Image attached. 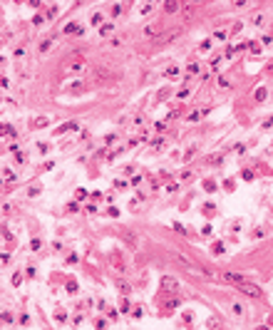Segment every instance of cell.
I'll list each match as a JSON object with an SVG mask.
<instances>
[{"mask_svg":"<svg viewBox=\"0 0 273 330\" xmlns=\"http://www.w3.org/2000/svg\"><path fill=\"white\" fill-rule=\"evenodd\" d=\"M239 290H241V293H246V296H251V298H263L261 285L251 283V278H248V281H243V283H239Z\"/></svg>","mask_w":273,"mask_h":330,"instance_id":"cell-1","label":"cell"},{"mask_svg":"<svg viewBox=\"0 0 273 330\" xmlns=\"http://www.w3.org/2000/svg\"><path fill=\"white\" fill-rule=\"evenodd\" d=\"M161 288H164V290H174V288H176V278L164 276V278H161Z\"/></svg>","mask_w":273,"mask_h":330,"instance_id":"cell-2","label":"cell"},{"mask_svg":"<svg viewBox=\"0 0 273 330\" xmlns=\"http://www.w3.org/2000/svg\"><path fill=\"white\" fill-rule=\"evenodd\" d=\"M112 32H114V23H107V25H102V30H99L102 38H107V35H112Z\"/></svg>","mask_w":273,"mask_h":330,"instance_id":"cell-3","label":"cell"},{"mask_svg":"<svg viewBox=\"0 0 273 330\" xmlns=\"http://www.w3.org/2000/svg\"><path fill=\"white\" fill-rule=\"evenodd\" d=\"M30 127H35V129H42V127H47V119H45V117H38L35 122H30Z\"/></svg>","mask_w":273,"mask_h":330,"instance_id":"cell-4","label":"cell"},{"mask_svg":"<svg viewBox=\"0 0 273 330\" xmlns=\"http://www.w3.org/2000/svg\"><path fill=\"white\" fill-rule=\"evenodd\" d=\"M164 10H167V13H174V10H179V0H167Z\"/></svg>","mask_w":273,"mask_h":330,"instance_id":"cell-5","label":"cell"},{"mask_svg":"<svg viewBox=\"0 0 273 330\" xmlns=\"http://www.w3.org/2000/svg\"><path fill=\"white\" fill-rule=\"evenodd\" d=\"M117 288H119L122 293H129V290H132V285L127 283V281H117Z\"/></svg>","mask_w":273,"mask_h":330,"instance_id":"cell-6","label":"cell"},{"mask_svg":"<svg viewBox=\"0 0 273 330\" xmlns=\"http://www.w3.org/2000/svg\"><path fill=\"white\" fill-rule=\"evenodd\" d=\"M164 75H167V77H176V75H179V70L171 65V67H167V70H164Z\"/></svg>","mask_w":273,"mask_h":330,"instance_id":"cell-7","label":"cell"},{"mask_svg":"<svg viewBox=\"0 0 273 330\" xmlns=\"http://www.w3.org/2000/svg\"><path fill=\"white\" fill-rule=\"evenodd\" d=\"M50 45H52V40H42V42H40V52H47Z\"/></svg>","mask_w":273,"mask_h":330,"instance_id":"cell-8","label":"cell"},{"mask_svg":"<svg viewBox=\"0 0 273 330\" xmlns=\"http://www.w3.org/2000/svg\"><path fill=\"white\" fill-rule=\"evenodd\" d=\"M241 176H243L246 181H253V171H251V169H243V171H241Z\"/></svg>","mask_w":273,"mask_h":330,"instance_id":"cell-9","label":"cell"},{"mask_svg":"<svg viewBox=\"0 0 273 330\" xmlns=\"http://www.w3.org/2000/svg\"><path fill=\"white\" fill-rule=\"evenodd\" d=\"M256 99H258V102H263V99H266V89H263V87H261V89H256Z\"/></svg>","mask_w":273,"mask_h":330,"instance_id":"cell-10","label":"cell"},{"mask_svg":"<svg viewBox=\"0 0 273 330\" xmlns=\"http://www.w3.org/2000/svg\"><path fill=\"white\" fill-rule=\"evenodd\" d=\"M204 189L206 191H216V184H214V181H204Z\"/></svg>","mask_w":273,"mask_h":330,"instance_id":"cell-11","label":"cell"},{"mask_svg":"<svg viewBox=\"0 0 273 330\" xmlns=\"http://www.w3.org/2000/svg\"><path fill=\"white\" fill-rule=\"evenodd\" d=\"M3 176H5V181H15V174H10V169H5Z\"/></svg>","mask_w":273,"mask_h":330,"instance_id":"cell-12","label":"cell"},{"mask_svg":"<svg viewBox=\"0 0 273 330\" xmlns=\"http://www.w3.org/2000/svg\"><path fill=\"white\" fill-rule=\"evenodd\" d=\"M253 25L261 27V25H263V15H256V17H253Z\"/></svg>","mask_w":273,"mask_h":330,"instance_id":"cell-13","label":"cell"},{"mask_svg":"<svg viewBox=\"0 0 273 330\" xmlns=\"http://www.w3.org/2000/svg\"><path fill=\"white\" fill-rule=\"evenodd\" d=\"M23 283V276H20V273H15V276H13V285H20Z\"/></svg>","mask_w":273,"mask_h":330,"instance_id":"cell-14","label":"cell"},{"mask_svg":"<svg viewBox=\"0 0 273 330\" xmlns=\"http://www.w3.org/2000/svg\"><path fill=\"white\" fill-rule=\"evenodd\" d=\"M99 23H102V15L95 13V15H92V25H99Z\"/></svg>","mask_w":273,"mask_h":330,"instance_id":"cell-15","label":"cell"},{"mask_svg":"<svg viewBox=\"0 0 273 330\" xmlns=\"http://www.w3.org/2000/svg\"><path fill=\"white\" fill-rule=\"evenodd\" d=\"M70 67H72V70H82V67H84V65H82V60H75V62H72V65H70Z\"/></svg>","mask_w":273,"mask_h":330,"instance_id":"cell-16","label":"cell"},{"mask_svg":"<svg viewBox=\"0 0 273 330\" xmlns=\"http://www.w3.org/2000/svg\"><path fill=\"white\" fill-rule=\"evenodd\" d=\"M233 313H236V315H243V305L236 303V305H233Z\"/></svg>","mask_w":273,"mask_h":330,"instance_id":"cell-17","label":"cell"},{"mask_svg":"<svg viewBox=\"0 0 273 330\" xmlns=\"http://www.w3.org/2000/svg\"><path fill=\"white\" fill-rule=\"evenodd\" d=\"M214 253H224V243H214Z\"/></svg>","mask_w":273,"mask_h":330,"instance_id":"cell-18","label":"cell"},{"mask_svg":"<svg viewBox=\"0 0 273 330\" xmlns=\"http://www.w3.org/2000/svg\"><path fill=\"white\" fill-rule=\"evenodd\" d=\"M189 72H191V75H196V72H199V65H196V62H191V65H189Z\"/></svg>","mask_w":273,"mask_h":330,"instance_id":"cell-19","label":"cell"},{"mask_svg":"<svg viewBox=\"0 0 273 330\" xmlns=\"http://www.w3.org/2000/svg\"><path fill=\"white\" fill-rule=\"evenodd\" d=\"M248 47H251V52H253V55H258V52H261V47H258L256 42H253V45H248Z\"/></svg>","mask_w":273,"mask_h":330,"instance_id":"cell-20","label":"cell"},{"mask_svg":"<svg viewBox=\"0 0 273 330\" xmlns=\"http://www.w3.org/2000/svg\"><path fill=\"white\" fill-rule=\"evenodd\" d=\"M164 146V139H154V149H161Z\"/></svg>","mask_w":273,"mask_h":330,"instance_id":"cell-21","label":"cell"},{"mask_svg":"<svg viewBox=\"0 0 273 330\" xmlns=\"http://www.w3.org/2000/svg\"><path fill=\"white\" fill-rule=\"evenodd\" d=\"M174 228H176L179 233H184V236H186V228H184V226H181V224H174Z\"/></svg>","mask_w":273,"mask_h":330,"instance_id":"cell-22","label":"cell"},{"mask_svg":"<svg viewBox=\"0 0 273 330\" xmlns=\"http://www.w3.org/2000/svg\"><path fill=\"white\" fill-rule=\"evenodd\" d=\"M246 3H248V0H233V5H236V8H243Z\"/></svg>","mask_w":273,"mask_h":330,"instance_id":"cell-23","label":"cell"},{"mask_svg":"<svg viewBox=\"0 0 273 330\" xmlns=\"http://www.w3.org/2000/svg\"><path fill=\"white\" fill-rule=\"evenodd\" d=\"M199 117H201V114H199V112H191V114H189V122H196Z\"/></svg>","mask_w":273,"mask_h":330,"instance_id":"cell-24","label":"cell"},{"mask_svg":"<svg viewBox=\"0 0 273 330\" xmlns=\"http://www.w3.org/2000/svg\"><path fill=\"white\" fill-rule=\"evenodd\" d=\"M209 47H211V40H206V42H201V52H206Z\"/></svg>","mask_w":273,"mask_h":330,"instance_id":"cell-25","label":"cell"},{"mask_svg":"<svg viewBox=\"0 0 273 330\" xmlns=\"http://www.w3.org/2000/svg\"><path fill=\"white\" fill-rule=\"evenodd\" d=\"M176 305H179V300H176V298H171V300L167 303V308H176Z\"/></svg>","mask_w":273,"mask_h":330,"instance_id":"cell-26","label":"cell"}]
</instances>
